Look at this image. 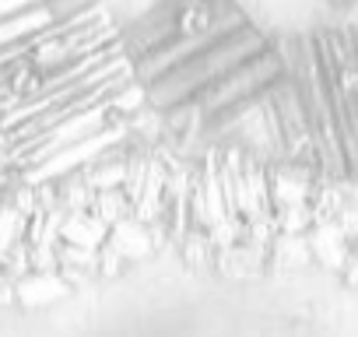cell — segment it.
Masks as SVG:
<instances>
[{"label": "cell", "mask_w": 358, "mask_h": 337, "mask_svg": "<svg viewBox=\"0 0 358 337\" xmlns=\"http://www.w3.org/2000/svg\"><path fill=\"white\" fill-rule=\"evenodd\" d=\"M271 43H274V39H271L267 32H260L253 22H246V25H239L236 32H229L222 43H215L211 50H204L201 57H194V60H187V64L165 71L162 78L148 81V85H144V88H148V102H151L158 113H165L169 106L190 99L197 88L211 85L215 78L229 74L232 67L246 64L250 57L264 53Z\"/></svg>", "instance_id": "6da1fadb"}, {"label": "cell", "mask_w": 358, "mask_h": 337, "mask_svg": "<svg viewBox=\"0 0 358 337\" xmlns=\"http://www.w3.org/2000/svg\"><path fill=\"white\" fill-rule=\"evenodd\" d=\"M292 64L302 85V99H306V116H309V130L320 151V173L323 180H351L348 168V155H344V141H341V127H337V113L330 102V85H327V71H323V53L316 36L309 39H292Z\"/></svg>", "instance_id": "7a4b0ae2"}, {"label": "cell", "mask_w": 358, "mask_h": 337, "mask_svg": "<svg viewBox=\"0 0 358 337\" xmlns=\"http://www.w3.org/2000/svg\"><path fill=\"white\" fill-rule=\"evenodd\" d=\"M316 43L323 53V71H327L330 102L337 113L348 168H351V180H358V60L348 43V32H320Z\"/></svg>", "instance_id": "3957f363"}]
</instances>
